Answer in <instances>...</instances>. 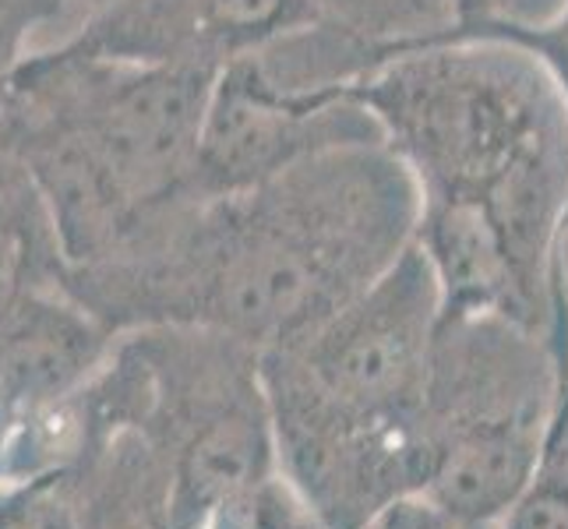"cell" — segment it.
I'll return each instance as SVG.
<instances>
[{
	"label": "cell",
	"mask_w": 568,
	"mask_h": 529,
	"mask_svg": "<svg viewBox=\"0 0 568 529\" xmlns=\"http://www.w3.org/2000/svg\"><path fill=\"white\" fill-rule=\"evenodd\" d=\"M530 0H456V22H474V18H523ZM551 0H544V11Z\"/></svg>",
	"instance_id": "19"
},
{
	"label": "cell",
	"mask_w": 568,
	"mask_h": 529,
	"mask_svg": "<svg viewBox=\"0 0 568 529\" xmlns=\"http://www.w3.org/2000/svg\"><path fill=\"white\" fill-rule=\"evenodd\" d=\"M315 18L311 0H110L61 43L215 78Z\"/></svg>",
	"instance_id": "8"
},
{
	"label": "cell",
	"mask_w": 568,
	"mask_h": 529,
	"mask_svg": "<svg viewBox=\"0 0 568 529\" xmlns=\"http://www.w3.org/2000/svg\"><path fill=\"white\" fill-rule=\"evenodd\" d=\"M442 35L501 39V43L526 50L547 71L568 110V0H551V8L534 18H474V22H456Z\"/></svg>",
	"instance_id": "13"
},
{
	"label": "cell",
	"mask_w": 568,
	"mask_h": 529,
	"mask_svg": "<svg viewBox=\"0 0 568 529\" xmlns=\"http://www.w3.org/2000/svg\"><path fill=\"white\" fill-rule=\"evenodd\" d=\"M498 529H568V430L544 445L534 480L498 519Z\"/></svg>",
	"instance_id": "14"
},
{
	"label": "cell",
	"mask_w": 568,
	"mask_h": 529,
	"mask_svg": "<svg viewBox=\"0 0 568 529\" xmlns=\"http://www.w3.org/2000/svg\"><path fill=\"white\" fill-rule=\"evenodd\" d=\"M361 529H498V522H469L453 516L448 508H442L435 498H427L424 491L403 495L396 501H388L378 508Z\"/></svg>",
	"instance_id": "18"
},
{
	"label": "cell",
	"mask_w": 568,
	"mask_h": 529,
	"mask_svg": "<svg viewBox=\"0 0 568 529\" xmlns=\"http://www.w3.org/2000/svg\"><path fill=\"white\" fill-rule=\"evenodd\" d=\"M558 396V360L540 332L498 315L438 322L424 495L459 519L498 522L537 474Z\"/></svg>",
	"instance_id": "6"
},
{
	"label": "cell",
	"mask_w": 568,
	"mask_h": 529,
	"mask_svg": "<svg viewBox=\"0 0 568 529\" xmlns=\"http://www.w3.org/2000/svg\"><path fill=\"white\" fill-rule=\"evenodd\" d=\"M417 215L414 176L385 142L336 145L251 191L194 194L121 258L68 268L64 293L113 336L194 325L265 353L382 279Z\"/></svg>",
	"instance_id": "2"
},
{
	"label": "cell",
	"mask_w": 568,
	"mask_h": 529,
	"mask_svg": "<svg viewBox=\"0 0 568 529\" xmlns=\"http://www.w3.org/2000/svg\"><path fill=\"white\" fill-rule=\"evenodd\" d=\"M0 95H4V92H0Z\"/></svg>",
	"instance_id": "22"
},
{
	"label": "cell",
	"mask_w": 568,
	"mask_h": 529,
	"mask_svg": "<svg viewBox=\"0 0 568 529\" xmlns=\"http://www.w3.org/2000/svg\"><path fill=\"white\" fill-rule=\"evenodd\" d=\"M85 396L106 435L134 427L160 452L173 487V529H202L280 474L262 349L226 332H121Z\"/></svg>",
	"instance_id": "5"
},
{
	"label": "cell",
	"mask_w": 568,
	"mask_h": 529,
	"mask_svg": "<svg viewBox=\"0 0 568 529\" xmlns=\"http://www.w3.org/2000/svg\"><path fill=\"white\" fill-rule=\"evenodd\" d=\"M438 283L417 244L304 339L265 349L276 466L322 529H361L430 469Z\"/></svg>",
	"instance_id": "3"
},
{
	"label": "cell",
	"mask_w": 568,
	"mask_h": 529,
	"mask_svg": "<svg viewBox=\"0 0 568 529\" xmlns=\"http://www.w3.org/2000/svg\"><path fill=\"white\" fill-rule=\"evenodd\" d=\"M349 95L417 184L414 244L438 322L498 315L540 332L568 382V110L547 71L501 39L438 35L385 53Z\"/></svg>",
	"instance_id": "1"
},
{
	"label": "cell",
	"mask_w": 568,
	"mask_h": 529,
	"mask_svg": "<svg viewBox=\"0 0 568 529\" xmlns=\"http://www.w3.org/2000/svg\"><path fill=\"white\" fill-rule=\"evenodd\" d=\"M82 529H173V487L160 452L134 427H113L68 469Z\"/></svg>",
	"instance_id": "10"
},
{
	"label": "cell",
	"mask_w": 568,
	"mask_h": 529,
	"mask_svg": "<svg viewBox=\"0 0 568 529\" xmlns=\"http://www.w3.org/2000/svg\"><path fill=\"white\" fill-rule=\"evenodd\" d=\"M202 529H322V526L315 512L304 505V498L286 484V477L276 474L241 505H230L220 516H212Z\"/></svg>",
	"instance_id": "16"
},
{
	"label": "cell",
	"mask_w": 568,
	"mask_h": 529,
	"mask_svg": "<svg viewBox=\"0 0 568 529\" xmlns=\"http://www.w3.org/2000/svg\"><path fill=\"white\" fill-rule=\"evenodd\" d=\"M311 8L385 53L430 43L456 26V0H311Z\"/></svg>",
	"instance_id": "12"
},
{
	"label": "cell",
	"mask_w": 568,
	"mask_h": 529,
	"mask_svg": "<svg viewBox=\"0 0 568 529\" xmlns=\"http://www.w3.org/2000/svg\"><path fill=\"white\" fill-rule=\"evenodd\" d=\"M68 258L43 187L0 128V322L43 293L64 289Z\"/></svg>",
	"instance_id": "11"
},
{
	"label": "cell",
	"mask_w": 568,
	"mask_h": 529,
	"mask_svg": "<svg viewBox=\"0 0 568 529\" xmlns=\"http://www.w3.org/2000/svg\"><path fill=\"white\" fill-rule=\"evenodd\" d=\"M0 529H82L68 469L0 487Z\"/></svg>",
	"instance_id": "15"
},
{
	"label": "cell",
	"mask_w": 568,
	"mask_h": 529,
	"mask_svg": "<svg viewBox=\"0 0 568 529\" xmlns=\"http://www.w3.org/2000/svg\"><path fill=\"white\" fill-rule=\"evenodd\" d=\"M110 4V0H57V22H53V32H50V43H61V39H68L78 26L85 22V18H92L95 11H103Z\"/></svg>",
	"instance_id": "20"
},
{
	"label": "cell",
	"mask_w": 568,
	"mask_h": 529,
	"mask_svg": "<svg viewBox=\"0 0 568 529\" xmlns=\"http://www.w3.org/2000/svg\"><path fill=\"white\" fill-rule=\"evenodd\" d=\"M212 78L32 50L0 95V128L43 187L68 268L131 251L194 199V152Z\"/></svg>",
	"instance_id": "4"
},
{
	"label": "cell",
	"mask_w": 568,
	"mask_h": 529,
	"mask_svg": "<svg viewBox=\"0 0 568 529\" xmlns=\"http://www.w3.org/2000/svg\"><path fill=\"white\" fill-rule=\"evenodd\" d=\"M561 301H565V311H568V233H565V247H561ZM561 430H568V391H565V399L555 409V420H551V430H547V441L558 438Z\"/></svg>",
	"instance_id": "21"
},
{
	"label": "cell",
	"mask_w": 568,
	"mask_h": 529,
	"mask_svg": "<svg viewBox=\"0 0 568 529\" xmlns=\"http://www.w3.org/2000/svg\"><path fill=\"white\" fill-rule=\"evenodd\" d=\"M113 343L64 289L22 304L0 322V409L14 420L71 396L106 364Z\"/></svg>",
	"instance_id": "9"
},
{
	"label": "cell",
	"mask_w": 568,
	"mask_h": 529,
	"mask_svg": "<svg viewBox=\"0 0 568 529\" xmlns=\"http://www.w3.org/2000/svg\"><path fill=\"white\" fill-rule=\"evenodd\" d=\"M57 0H0V92L32 50L50 43Z\"/></svg>",
	"instance_id": "17"
},
{
	"label": "cell",
	"mask_w": 568,
	"mask_h": 529,
	"mask_svg": "<svg viewBox=\"0 0 568 529\" xmlns=\"http://www.w3.org/2000/svg\"><path fill=\"white\" fill-rule=\"evenodd\" d=\"M357 142L385 139L349 89L293 92L241 61L212 78L194 152V191L202 199L241 194L307 155Z\"/></svg>",
	"instance_id": "7"
}]
</instances>
